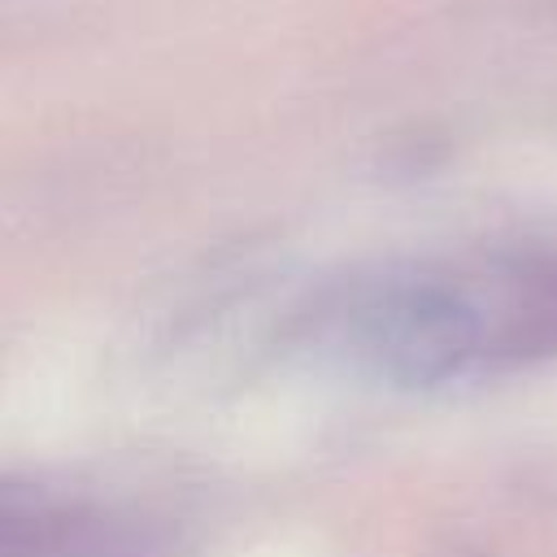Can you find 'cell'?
I'll use <instances>...</instances> for the list:
<instances>
[{"label": "cell", "mask_w": 557, "mask_h": 557, "mask_svg": "<svg viewBox=\"0 0 557 557\" xmlns=\"http://www.w3.org/2000/svg\"><path fill=\"white\" fill-rule=\"evenodd\" d=\"M296 348L357 383L431 392L557 361V244H466L326 283Z\"/></svg>", "instance_id": "obj_1"}, {"label": "cell", "mask_w": 557, "mask_h": 557, "mask_svg": "<svg viewBox=\"0 0 557 557\" xmlns=\"http://www.w3.org/2000/svg\"><path fill=\"white\" fill-rule=\"evenodd\" d=\"M0 557H152V548L100 509L9 487L0 505Z\"/></svg>", "instance_id": "obj_2"}]
</instances>
